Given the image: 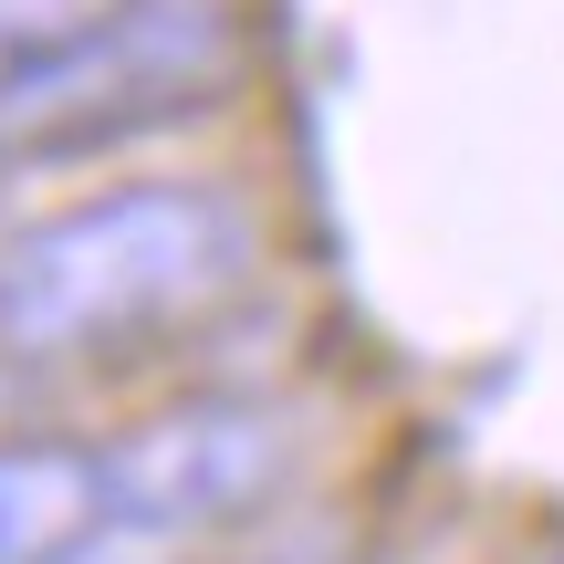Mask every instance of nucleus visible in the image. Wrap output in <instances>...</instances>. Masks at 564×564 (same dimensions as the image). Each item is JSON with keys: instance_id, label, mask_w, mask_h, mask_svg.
Listing matches in <instances>:
<instances>
[{"instance_id": "nucleus-1", "label": "nucleus", "mask_w": 564, "mask_h": 564, "mask_svg": "<svg viewBox=\"0 0 564 564\" xmlns=\"http://www.w3.org/2000/svg\"><path fill=\"white\" fill-rule=\"evenodd\" d=\"M262 251V209L188 167L0 220V366H95L188 335L251 293Z\"/></svg>"}, {"instance_id": "nucleus-2", "label": "nucleus", "mask_w": 564, "mask_h": 564, "mask_svg": "<svg viewBox=\"0 0 564 564\" xmlns=\"http://www.w3.org/2000/svg\"><path fill=\"white\" fill-rule=\"evenodd\" d=\"M241 84V21L230 0H116L53 53L0 74V178L21 167H84L188 126Z\"/></svg>"}, {"instance_id": "nucleus-3", "label": "nucleus", "mask_w": 564, "mask_h": 564, "mask_svg": "<svg viewBox=\"0 0 564 564\" xmlns=\"http://www.w3.org/2000/svg\"><path fill=\"white\" fill-rule=\"evenodd\" d=\"M303 460V429L293 408L272 398H178V408H147L126 440L95 449V491H105V523L147 533V544H188V533H241L293 491Z\"/></svg>"}, {"instance_id": "nucleus-4", "label": "nucleus", "mask_w": 564, "mask_h": 564, "mask_svg": "<svg viewBox=\"0 0 564 564\" xmlns=\"http://www.w3.org/2000/svg\"><path fill=\"white\" fill-rule=\"evenodd\" d=\"M105 523L95 449L74 440H0V564H63Z\"/></svg>"}, {"instance_id": "nucleus-5", "label": "nucleus", "mask_w": 564, "mask_h": 564, "mask_svg": "<svg viewBox=\"0 0 564 564\" xmlns=\"http://www.w3.org/2000/svg\"><path fill=\"white\" fill-rule=\"evenodd\" d=\"M95 11H116V0H0V74L32 53H53L63 32H84Z\"/></svg>"}, {"instance_id": "nucleus-6", "label": "nucleus", "mask_w": 564, "mask_h": 564, "mask_svg": "<svg viewBox=\"0 0 564 564\" xmlns=\"http://www.w3.org/2000/svg\"><path fill=\"white\" fill-rule=\"evenodd\" d=\"M0 429H11V366H0Z\"/></svg>"}, {"instance_id": "nucleus-7", "label": "nucleus", "mask_w": 564, "mask_h": 564, "mask_svg": "<svg viewBox=\"0 0 564 564\" xmlns=\"http://www.w3.org/2000/svg\"><path fill=\"white\" fill-rule=\"evenodd\" d=\"M544 564H564V544H554V554H544Z\"/></svg>"}]
</instances>
